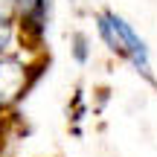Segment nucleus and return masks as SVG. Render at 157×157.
Listing matches in <instances>:
<instances>
[{
  "label": "nucleus",
  "mask_w": 157,
  "mask_h": 157,
  "mask_svg": "<svg viewBox=\"0 0 157 157\" xmlns=\"http://www.w3.org/2000/svg\"><path fill=\"white\" fill-rule=\"evenodd\" d=\"M0 21H15L17 23V3L15 0H0Z\"/></svg>",
  "instance_id": "423d86ee"
},
{
  "label": "nucleus",
  "mask_w": 157,
  "mask_h": 157,
  "mask_svg": "<svg viewBox=\"0 0 157 157\" xmlns=\"http://www.w3.org/2000/svg\"><path fill=\"white\" fill-rule=\"evenodd\" d=\"M93 26H96V35L102 38V44H105L113 56H119L122 61H128L137 73L146 78V82L157 84L148 44L140 38V32H137L119 12H113V9L96 12V15H93Z\"/></svg>",
  "instance_id": "f257e3e1"
},
{
  "label": "nucleus",
  "mask_w": 157,
  "mask_h": 157,
  "mask_svg": "<svg viewBox=\"0 0 157 157\" xmlns=\"http://www.w3.org/2000/svg\"><path fill=\"white\" fill-rule=\"evenodd\" d=\"M21 44V26L15 21H0V56H9Z\"/></svg>",
  "instance_id": "20e7f679"
},
{
  "label": "nucleus",
  "mask_w": 157,
  "mask_h": 157,
  "mask_svg": "<svg viewBox=\"0 0 157 157\" xmlns=\"http://www.w3.org/2000/svg\"><path fill=\"white\" fill-rule=\"evenodd\" d=\"M41 73H44V64L23 61L21 52L0 56V113L26 99L29 90L38 84Z\"/></svg>",
  "instance_id": "f03ea898"
},
{
  "label": "nucleus",
  "mask_w": 157,
  "mask_h": 157,
  "mask_svg": "<svg viewBox=\"0 0 157 157\" xmlns=\"http://www.w3.org/2000/svg\"><path fill=\"white\" fill-rule=\"evenodd\" d=\"M70 56H73L76 64H87L90 61V38L84 32H73L70 35Z\"/></svg>",
  "instance_id": "39448f33"
},
{
  "label": "nucleus",
  "mask_w": 157,
  "mask_h": 157,
  "mask_svg": "<svg viewBox=\"0 0 157 157\" xmlns=\"http://www.w3.org/2000/svg\"><path fill=\"white\" fill-rule=\"evenodd\" d=\"M17 3V26L21 47H41L50 26V0H15Z\"/></svg>",
  "instance_id": "7ed1b4c3"
}]
</instances>
